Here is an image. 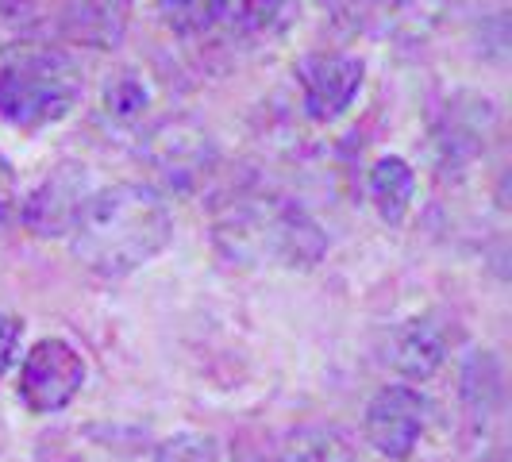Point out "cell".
Segmentation results:
<instances>
[{
  "label": "cell",
  "mask_w": 512,
  "mask_h": 462,
  "mask_svg": "<svg viewBox=\"0 0 512 462\" xmlns=\"http://www.w3.org/2000/svg\"><path fill=\"white\" fill-rule=\"evenodd\" d=\"M154 462H224L220 439L205 432H178L154 447Z\"/></svg>",
  "instance_id": "ac0fdd59"
},
{
  "label": "cell",
  "mask_w": 512,
  "mask_h": 462,
  "mask_svg": "<svg viewBox=\"0 0 512 462\" xmlns=\"http://www.w3.org/2000/svg\"><path fill=\"white\" fill-rule=\"evenodd\" d=\"M447 355H451V335L432 316H412L385 339V362L409 382H428L432 374H439Z\"/></svg>",
  "instance_id": "30bf717a"
},
{
  "label": "cell",
  "mask_w": 512,
  "mask_h": 462,
  "mask_svg": "<svg viewBox=\"0 0 512 462\" xmlns=\"http://www.w3.org/2000/svg\"><path fill=\"white\" fill-rule=\"evenodd\" d=\"M147 104H151V89H147V81L139 74L124 70V74L108 77V85H104V112L112 120L131 124V120H139L147 112Z\"/></svg>",
  "instance_id": "2e32d148"
},
{
  "label": "cell",
  "mask_w": 512,
  "mask_h": 462,
  "mask_svg": "<svg viewBox=\"0 0 512 462\" xmlns=\"http://www.w3.org/2000/svg\"><path fill=\"white\" fill-rule=\"evenodd\" d=\"M16 201H20V193H16V174H12L8 158L0 154V224L16 212Z\"/></svg>",
  "instance_id": "ffe728a7"
},
{
  "label": "cell",
  "mask_w": 512,
  "mask_h": 462,
  "mask_svg": "<svg viewBox=\"0 0 512 462\" xmlns=\"http://www.w3.org/2000/svg\"><path fill=\"white\" fill-rule=\"evenodd\" d=\"M131 0H62L58 27L74 47L116 51L128 35Z\"/></svg>",
  "instance_id": "8fae6325"
},
{
  "label": "cell",
  "mask_w": 512,
  "mask_h": 462,
  "mask_svg": "<svg viewBox=\"0 0 512 462\" xmlns=\"http://www.w3.org/2000/svg\"><path fill=\"white\" fill-rule=\"evenodd\" d=\"M174 239L166 197L147 181H120L93 189L70 228L74 258L101 278H128L158 258Z\"/></svg>",
  "instance_id": "6da1fadb"
},
{
  "label": "cell",
  "mask_w": 512,
  "mask_h": 462,
  "mask_svg": "<svg viewBox=\"0 0 512 462\" xmlns=\"http://www.w3.org/2000/svg\"><path fill=\"white\" fill-rule=\"evenodd\" d=\"M366 66L355 54H308L297 62V81L305 93V116L312 124L339 120L362 89Z\"/></svg>",
  "instance_id": "52a82bcc"
},
{
  "label": "cell",
  "mask_w": 512,
  "mask_h": 462,
  "mask_svg": "<svg viewBox=\"0 0 512 462\" xmlns=\"http://www.w3.org/2000/svg\"><path fill=\"white\" fill-rule=\"evenodd\" d=\"M428 424V401L412 385H385L370 397L362 416V436L366 443L389 462H405L416 451Z\"/></svg>",
  "instance_id": "5b68a950"
},
{
  "label": "cell",
  "mask_w": 512,
  "mask_h": 462,
  "mask_svg": "<svg viewBox=\"0 0 512 462\" xmlns=\"http://www.w3.org/2000/svg\"><path fill=\"white\" fill-rule=\"evenodd\" d=\"M366 185H370V201L385 224H401L409 216L412 197H416V174L405 158H397V154L378 158Z\"/></svg>",
  "instance_id": "4fadbf2b"
},
{
  "label": "cell",
  "mask_w": 512,
  "mask_h": 462,
  "mask_svg": "<svg viewBox=\"0 0 512 462\" xmlns=\"http://www.w3.org/2000/svg\"><path fill=\"white\" fill-rule=\"evenodd\" d=\"M212 235L220 255L243 266L270 262L285 270H308L328 251L320 224L289 197H247L216 220Z\"/></svg>",
  "instance_id": "7a4b0ae2"
},
{
  "label": "cell",
  "mask_w": 512,
  "mask_h": 462,
  "mask_svg": "<svg viewBox=\"0 0 512 462\" xmlns=\"http://www.w3.org/2000/svg\"><path fill=\"white\" fill-rule=\"evenodd\" d=\"M278 462H359L351 439L339 428H297L282 443Z\"/></svg>",
  "instance_id": "5bb4252c"
},
{
  "label": "cell",
  "mask_w": 512,
  "mask_h": 462,
  "mask_svg": "<svg viewBox=\"0 0 512 462\" xmlns=\"http://www.w3.org/2000/svg\"><path fill=\"white\" fill-rule=\"evenodd\" d=\"M35 0H0V16L4 20H31Z\"/></svg>",
  "instance_id": "44dd1931"
},
{
  "label": "cell",
  "mask_w": 512,
  "mask_h": 462,
  "mask_svg": "<svg viewBox=\"0 0 512 462\" xmlns=\"http://www.w3.org/2000/svg\"><path fill=\"white\" fill-rule=\"evenodd\" d=\"M85 93V74L74 54L20 43L0 58V120L20 131L51 128L66 120Z\"/></svg>",
  "instance_id": "3957f363"
},
{
  "label": "cell",
  "mask_w": 512,
  "mask_h": 462,
  "mask_svg": "<svg viewBox=\"0 0 512 462\" xmlns=\"http://www.w3.org/2000/svg\"><path fill=\"white\" fill-rule=\"evenodd\" d=\"M147 158L158 170V178L170 181L174 189H193L216 166V143L205 128L193 120H166L147 139Z\"/></svg>",
  "instance_id": "9c48e42d"
},
{
  "label": "cell",
  "mask_w": 512,
  "mask_h": 462,
  "mask_svg": "<svg viewBox=\"0 0 512 462\" xmlns=\"http://www.w3.org/2000/svg\"><path fill=\"white\" fill-rule=\"evenodd\" d=\"M289 0H220V24H228L235 35H274L285 27Z\"/></svg>",
  "instance_id": "9a60e30c"
},
{
  "label": "cell",
  "mask_w": 512,
  "mask_h": 462,
  "mask_svg": "<svg viewBox=\"0 0 512 462\" xmlns=\"http://www.w3.org/2000/svg\"><path fill=\"white\" fill-rule=\"evenodd\" d=\"M85 359L66 339H39L20 362V401L35 416L62 412L85 385Z\"/></svg>",
  "instance_id": "277c9868"
},
{
  "label": "cell",
  "mask_w": 512,
  "mask_h": 462,
  "mask_svg": "<svg viewBox=\"0 0 512 462\" xmlns=\"http://www.w3.org/2000/svg\"><path fill=\"white\" fill-rule=\"evenodd\" d=\"M20 339H24V320L12 312H0V378L20 355Z\"/></svg>",
  "instance_id": "d6986e66"
},
{
  "label": "cell",
  "mask_w": 512,
  "mask_h": 462,
  "mask_svg": "<svg viewBox=\"0 0 512 462\" xmlns=\"http://www.w3.org/2000/svg\"><path fill=\"white\" fill-rule=\"evenodd\" d=\"M459 397L466 420L474 428H489L505 409V370L493 351H470L459 366Z\"/></svg>",
  "instance_id": "7c38bea8"
},
{
  "label": "cell",
  "mask_w": 512,
  "mask_h": 462,
  "mask_svg": "<svg viewBox=\"0 0 512 462\" xmlns=\"http://www.w3.org/2000/svg\"><path fill=\"white\" fill-rule=\"evenodd\" d=\"M158 16L174 35H205L220 24V0H158Z\"/></svg>",
  "instance_id": "e0dca14e"
},
{
  "label": "cell",
  "mask_w": 512,
  "mask_h": 462,
  "mask_svg": "<svg viewBox=\"0 0 512 462\" xmlns=\"http://www.w3.org/2000/svg\"><path fill=\"white\" fill-rule=\"evenodd\" d=\"M497 124V112L478 93H459L447 101L436 124V162L443 174H466L482 154Z\"/></svg>",
  "instance_id": "ba28073f"
},
{
  "label": "cell",
  "mask_w": 512,
  "mask_h": 462,
  "mask_svg": "<svg viewBox=\"0 0 512 462\" xmlns=\"http://www.w3.org/2000/svg\"><path fill=\"white\" fill-rule=\"evenodd\" d=\"M89 193H93L89 166L85 162H62V166H54L51 174L39 181V189L24 201L20 220L39 239H62L77 224Z\"/></svg>",
  "instance_id": "8992f818"
}]
</instances>
